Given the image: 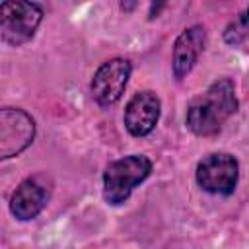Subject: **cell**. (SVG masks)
I'll list each match as a JSON object with an SVG mask.
<instances>
[{
    "mask_svg": "<svg viewBox=\"0 0 249 249\" xmlns=\"http://www.w3.org/2000/svg\"><path fill=\"white\" fill-rule=\"evenodd\" d=\"M35 136V121L23 109H0V158H12L23 152Z\"/></svg>",
    "mask_w": 249,
    "mask_h": 249,
    "instance_id": "cell-5",
    "label": "cell"
},
{
    "mask_svg": "<svg viewBox=\"0 0 249 249\" xmlns=\"http://www.w3.org/2000/svg\"><path fill=\"white\" fill-rule=\"evenodd\" d=\"M152 173V161L146 156L134 154L115 160L103 173V198L109 204L124 202L132 189Z\"/></svg>",
    "mask_w": 249,
    "mask_h": 249,
    "instance_id": "cell-2",
    "label": "cell"
},
{
    "mask_svg": "<svg viewBox=\"0 0 249 249\" xmlns=\"http://www.w3.org/2000/svg\"><path fill=\"white\" fill-rule=\"evenodd\" d=\"M43 19V10L35 2H4L0 6V33L4 43L19 47L27 43Z\"/></svg>",
    "mask_w": 249,
    "mask_h": 249,
    "instance_id": "cell-3",
    "label": "cell"
},
{
    "mask_svg": "<svg viewBox=\"0 0 249 249\" xmlns=\"http://www.w3.org/2000/svg\"><path fill=\"white\" fill-rule=\"evenodd\" d=\"M237 111L235 88L230 78L214 82L187 109V126L198 136H214Z\"/></svg>",
    "mask_w": 249,
    "mask_h": 249,
    "instance_id": "cell-1",
    "label": "cell"
},
{
    "mask_svg": "<svg viewBox=\"0 0 249 249\" xmlns=\"http://www.w3.org/2000/svg\"><path fill=\"white\" fill-rule=\"evenodd\" d=\"M204 43H206V31L202 25L187 27L175 39L171 62H173V74L177 80L185 78L193 70L195 62L198 60V54L204 51Z\"/></svg>",
    "mask_w": 249,
    "mask_h": 249,
    "instance_id": "cell-8",
    "label": "cell"
},
{
    "mask_svg": "<svg viewBox=\"0 0 249 249\" xmlns=\"http://www.w3.org/2000/svg\"><path fill=\"white\" fill-rule=\"evenodd\" d=\"M130 62L124 58H111L103 62L91 80V95L99 105H113L124 93L130 78Z\"/></svg>",
    "mask_w": 249,
    "mask_h": 249,
    "instance_id": "cell-6",
    "label": "cell"
},
{
    "mask_svg": "<svg viewBox=\"0 0 249 249\" xmlns=\"http://www.w3.org/2000/svg\"><path fill=\"white\" fill-rule=\"evenodd\" d=\"M160 119V97L154 91L136 93L124 109V126L132 136H146Z\"/></svg>",
    "mask_w": 249,
    "mask_h": 249,
    "instance_id": "cell-7",
    "label": "cell"
},
{
    "mask_svg": "<svg viewBox=\"0 0 249 249\" xmlns=\"http://www.w3.org/2000/svg\"><path fill=\"white\" fill-rule=\"evenodd\" d=\"M47 204V191L35 179H25L12 195L10 210L18 220H33Z\"/></svg>",
    "mask_w": 249,
    "mask_h": 249,
    "instance_id": "cell-9",
    "label": "cell"
},
{
    "mask_svg": "<svg viewBox=\"0 0 249 249\" xmlns=\"http://www.w3.org/2000/svg\"><path fill=\"white\" fill-rule=\"evenodd\" d=\"M239 177L237 160L218 152L204 156L196 165V183L212 195H231Z\"/></svg>",
    "mask_w": 249,
    "mask_h": 249,
    "instance_id": "cell-4",
    "label": "cell"
},
{
    "mask_svg": "<svg viewBox=\"0 0 249 249\" xmlns=\"http://www.w3.org/2000/svg\"><path fill=\"white\" fill-rule=\"evenodd\" d=\"M245 37H249V6L224 31V41L230 43V45H237Z\"/></svg>",
    "mask_w": 249,
    "mask_h": 249,
    "instance_id": "cell-10",
    "label": "cell"
}]
</instances>
